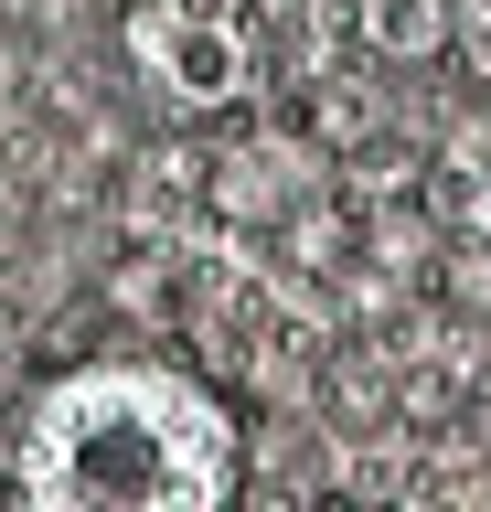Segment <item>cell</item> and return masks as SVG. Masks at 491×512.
<instances>
[{
    "label": "cell",
    "instance_id": "1",
    "mask_svg": "<svg viewBox=\"0 0 491 512\" xmlns=\"http://www.w3.org/2000/svg\"><path fill=\"white\" fill-rule=\"evenodd\" d=\"M235 480H246V438L225 395L150 352L54 374L11 438V491L33 512H214L235 502Z\"/></svg>",
    "mask_w": 491,
    "mask_h": 512
},
{
    "label": "cell",
    "instance_id": "2",
    "mask_svg": "<svg viewBox=\"0 0 491 512\" xmlns=\"http://www.w3.org/2000/svg\"><path fill=\"white\" fill-rule=\"evenodd\" d=\"M129 64L161 107H235L257 75V32L235 0H139L129 11Z\"/></svg>",
    "mask_w": 491,
    "mask_h": 512
},
{
    "label": "cell",
    "instance_id": "3",
    "mask_svg": "<svg viewBox=\"0 0 491 512\" xmlns=\"http://www.w3.org/2000/svg\"><path fill=\"white\" fill-rule=\"evenodd\" d=\"M363 32L385 54H427L438 43V0H363Z\"/></svg>",
    "mask_w": 491,
    "mask_h": 512
},
{
    "label": "cell",
    "instance_id": "4",
    "mask_svg": "<svg viewBox=\"0 0 491 512\" xmlns=\"http://www.w3.org/2000/svg\"><path fill=\"white\" fill-rule=\"evenodd\" d=\"M449 192H459V214H470V224H491V118H481V128H459Z\"/></svg>",
    "mask_w": 491,
    "mask_h": 512
}]
</instances>
